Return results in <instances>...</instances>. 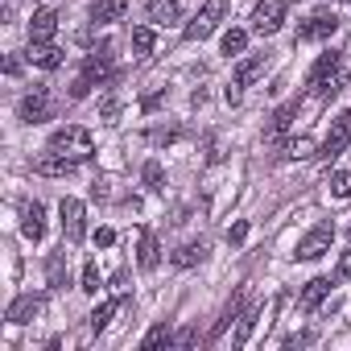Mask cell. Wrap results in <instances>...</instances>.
<instances>
[{"mask_svg": "<svg viewBox=\"0 0 351 351\" xmlns=\"http://www.w3.org/2000/svg\"><path fill=\"white\" fill-rule=\"evenodd\" d=\"M58 29V13L54 9H38L34 21H29V42H50Z\"/></svg>", "mask_w": 351, "mask_h": 351, "instance_id": "9a60e30c", "label": "cell"}, {"mask_svg": "<svg viewBox=\"0 0 351 351\" xmlns=\"http://www.w3.org/2000/svg\"><path fill=\"white\" fill-rule=\"evenodd\" d=\"M326 293H330V281H326V277H314V281H306V289H302V298H298V310H302V314L318 310Z\"/></svg>", "mask_w": 351, "mask_h": 351, "instance_id": "e0dca14e", "label": "cell"}, {"mask_svg": "<svg viewBox=\"0 0 351 351\" xmlns=\"http://www.w3.org/2000/svg\"><path fill=\"white\" fill-rule=\"evenodd\" d=\"M29 62H38L42 71H58L62 66V50L54 42H29Z\"/></svg>", "mask_w": 351, "mask_h": 351, "instance_id": "2e32d148", "label": "cell"}, {"mask_svg": "<svg viewBox=\"0 0 351 351\" xmlns=\"http://www.w3.org/2000/svg\"><path fill=\"white\" fill-rule=\"evenodd\" d=\"M244 46H248V34H244V29H228V34H223V54H228V58L244 54Z\"/></svg>", "mask_w": 351, "mask_h": 351, "instance_id": "4316f807", "label": "cell"}, {"mask_svg": "<svg viewBox=\"0 0 351 351\" xmlns=\"http://www.w3.org/2000/svg\"><path fill=\"white\" fill-rule=\"evenodd\" d=\"M112 244H116V232L112 228H99L95 232V248H112Z\"/></svg>", "mask_w": 351, "mask_h": 351, "instance_id": "e575fe53", "label": "cell"}, {"mask_svg": "<svg viewBox=\"0 0 351 351\" xmlns=\"http://www.w3.org/2000/svg\"><path fill=\"white\" fill-rule=\"evenodd\" d=\"M289 157H314V141L310 136H293L289 141Z\"/></svg>", "mask_w": 351, "mask_h": 351, "instance_id": "d6a6232c", "label": "cell"}, {"mask_svg": "<svg viewBox=\"0 0 351 351\" xmlns=\"http://www.w3.org/2000/svg\"><path fill=\"white\" fill-rule=\"evenodd\" d=\"M83 293H99V265L95 261H87L83 265V285H79Z\"/></svg>", "mask_w": 351, "mask_h": 351, "instance_id": "4dcf8cb0", "label": "cell"}, {"mask_svg": "<svg viewBox=\"0 0 351 351\" xmlns=\"http://www.w3.org/2000/svg\"><path fill=\"white\" fill-rule=\"evenodd\" d=\"M17 116H21L25 124H42V120L50 116V91H46V87H34V91H29V95L21 99Z\"/></svg>", "mask_w": 351, "mask_h": 351, "instance_id": "ba28073f", "label": "cell"}, {"mask_svg": "<svg viewBox=\"0 0 351 351\" xmlns=\"http://www.w3.org/2000/svg\"><path fill=\"white\" fill-rule=\"evenodd\" d=\"M21 232H25V240H42L46 236V207L42 203H25L21 207Z\"/></svg>", "mask_w": 351, "mask_h": 351, "instance_id": "4fadbf2b", "label": "cell"}, {"mask_svg": "<svg viewBox=\"0 0 351 351\" xmlns=\"http://www.w3.org/2000/svg\"><path fill=\"white\" fill-rule=\"evenodd\" d=\"M265 62H269L265 54H252V58H244V62L236 66V75H232V79H236L240 87H248V83H256V79L265 75Z\"/></svg>", "mask_w": 351, "mask_h": 351, "instance_id": "d6986e66", "label": "cell"}, {"mask_svg": "<svg viewBox=\"0 0 351 351\" xmlns=\"http://www.w3.org/2000/svg\"><path fill=\"white\" fill-rule=\"evenodd\" d=\"M120 306H124V298H104V302H99V306L91 310V330H104V326L112 322V314H116Z\"/></svg>", "mask_w": 351, "mask_h": 351, "instance_id": "7402d4cb", "label": "cell"}, {"mask_svg": "<svg viewBox=\"0 0 351 351\" xmlns=\"http://www.w3.org/2000/svg\"><path fill=\"white\" fill-rule=\"evenodd\" d=\"M120 17H124V0H95L91 5V21L95 25H112Z\"/></svg>", "mask_w": 351, "mask_h": 351, "instance_id": "ac0fdd59", "label": "cell"}, {"mask_svg": "<svg viewBox=\"0 0 351 351\" xmlns=\"http://www.w3.org/2000/svg\"><path fill=\"white\" fill-rule=\"evenodd\" d=\"M157 104H161V91H153V95H145V104H141V108L149 112V108H157Z\"/></svg>", "mask_w": 351, "mask_h": 351, "instance_id": "74e56055", "label": "cell"}, {"mask_svg": "<svg viewBox=\"0 0 351 351\" xmlns=\"http://www.w3.org/2000/svg\"><path fill=\"white\" fill-rule=\"evenodd\" d=\"M261 318H265V306H252V310H244V314H240V322H236V335H232V347H248V339L256 335V326H261Z\"/></svg>", "mask_w": 351, "mask_h": 351, "instance_id": "5bb4252c", "label": "cell"}, {"mask_svg": "<svg viewBox=\"0 0 351 351\" xmlns=\"http://www.w3.org/2000/svg\"><path fill=\"white\" fill-rule=\"evenodd\" d=\"M244 240H248V223L240 219V223H232V228H228V244H244Z\"/></svg>", "mask_w": 351, "mask_h": 351, "instance_id": "836d02e7", "label": "cell"}, {"mask_svg": "<svg viewBox=\"0 0 351 351\" xmlns=\"http://www.w3.org/2000/svg\"><path fill=\"white\" fill-rule=\"evenodd\" d=\"M347 277H351V252L339 256V281H347Z\"/></svg>", "mask_w": 351, "mask_h": 351, "instance_id": "d590c367", "label": "cell"}, {"mask_svg": "<svg viewBox=\"0 0 351 351\" xmlns=\"http://www.w3.org/2000/svg\"><path fill=\"white\" fill-rule=\"evenodd\" d=\"M223 95H228V104H240V83H236V79H232V87H228V91H223Z\"/></svg>", "mask_w": 351, "mask_h": 351, "instance_id": "8d00e7d4", "label": "cell"}, {"mask_svg": "<svg viewBox=\"0 0 351 351\" xmlns=\"http://www.w3.org/2000/svg\"><path fill=\"white\" fill-rule=\"evenodd\" d=\"M120 112H124V104H120V99H112V95L99 104V116H104L108 124H116V120H120Z\"/></svg>", "mask_w": 351, "mask_h": 351, "instance_id": "1f68e13d", "label": "cell"}, {"mask_svg": "<svg viewBox=\"0 0 351 351\" xmlns=\"http://www.w3.org/2000/svg\"><path fill=\"white\" fill-rule=\"evenodd\" d=\"M157 261H161L157 236H153V232H141V252H136V265H141V269H157Z\"/></svg>", "mask_w": 351, "mask_h": 351, "instance_id": "44dd1931", "label": "cell"}, {"mask_svg": "<svg viewBox=\"0 0 351 351\" xmlns=\"http://www.w3.org/2000/svg\"><path fill=\"white\" fill-rule=\"evenodd\" d=\"M207 256V244H182L178 252H173V265L178 269H191V265H199Z\"/></svg>", "mask_w": 351, "mask_h": 351, "instance_id": "d4e9b609", "label": "cell"}, {"mask_svg": "<svg viewBox=\"0 0 351 351\" xmlns=\"http://www.w3.org/2000/svg\"><path fill=\"white\" fill-rule=\"evenodd\" d=\"M145 186H149L153 195H161V191H165V173H161V165H157V161H149V165H145Z\"/></svg>", "mask_w": 351, "mask_h": 351, "instance_id": "f546056e", "label": "cell"}, {"mask_svg": "<svg viewBox=\"0 0 351 351\" xmlns=\"http://www.w3.org/2000/svg\"><path fill=\"white\" fill-rule=\"evenodd\" d=\"M339 29V17L335 13H314L310 21L298 25V42H318V38H330Z\"/></svg>", "mask_w": 351, "mask_h": 351, "instance_id": "8fae6325", "label": "cell"}, {"mask_svg": "<svg viewBox=\"0 0 351 351\" xmlns=\"http://www.w3.org/2000/svg\"><path fill=\"white\" fill-rule=\"evenodd\" d=\"M178 0H149V21L157 25H169V21H178Z\"/></svg>", "mask_w": 351, "mask_h": 351, "instance_id": "ffe728a7", "label": "cell"}, {"mask_svg": "<svg viewBox=\"0 0 351 351\" xmlns=\"http://www.w3.org/2000/svg\"><path fill=\"white\" fill-rule=\"evenodd\" d=\"M223 13H228V0H207V5L195 13V21L182 29V38H186V42H203V38H211L215 25L223 21Z\"/></svg>", "mask_w": 351, "mask_h": 351, "instance_id": "277c9868", "label": "cell"}, {"mask_svg": "<svg viewBox=\"0 0 351 351\" xmlns=\"http://www.w3.org/2000/svg\"><path fill=\"white\" fill-rule=\"evenodd\" d=\"M293 9V0H261V5L252 9V29L261 38H273L281 25H285V13Z\"/></svg>", "mask_w": 351, "mask_h": 351, "instance_id": "3957f363", "label": "cell"}, {"mask_svg": "<svg viewBox=\"0 0 351 351\" xmlns=\"http://www.w3.org/2000/svg\"><path fill=\"white\" fill-rule=\"evenodd\" d=\"M347 5H351V0H347Z\"/></svg>", "mask_w": 351, "mask_h": 351, "instance_id": "f35d334b", "label": "cell"}, {"mask_svg": "<svg viewBox=\"0 0 351 351\" xmlns=\"http://www.w3.org/2000/svg\"><path fill=\"white\" fill-rule=\"evenodd\" d=\"M306 87H310L314 95H335V91H339V50L318 54V62H314L310 75H306Z\"/></svg>", "mask_w": 351, "mask_h": 351, "instance_id": "7a4b0ae2", "label": "cell"}, {"mask_svg": "<svg viewBox=\"0 0 351 351\" xmlns=\"http://www.w3.org/2000/svg\"><path fill=\"white\" fill-rule=\"evenodd\" d=\"M75 157H62V153H42L38 161H34V173H42V178H66V173H75Z\"/></svg>", "mask_w": 351, "mask_h": 351, "instance_id": "30bf717a", "label": "cell"}, {"mask_svg": "<svg viewBox=\"0 0 351 351\" xmlns=\"http://www.w3.org/2000/svg\"><path fill=\"white\" fill-rule=\"evenodd\" d=\"M330 195L335 199H351V173L347 169H335L330 173Z\"/></svg>", "mask_w": 351, "mask_h": 351, "instance_id": "f1b7e54d", "label": "cell"}, {"mask_svg": "<svg viewBox=\"0 0 351 351\" xmlns=\"http://www.w3.org/2000/svg\"><path fill=\"white\" fill-rule=\"evenodd\" d=\"M58 215H62V236H66L71 244H79V240H83V232H87V228H83V215H87V211H83V203H79V199H62Z\"/></svg>", "mask_w": 351, "mask_h": 351, "instance_id": "9c48e42d", "label": "cell"}, {"mask_svg": "<svg viewBox=\"0 0 351 351\" xmlns=\"http://www.w3.org/2000/svg\"><path fill=\"white\" fill-rule=\"evenodd\" d=\"M42 310H46V293H21V298H13V302H9L5 318H9L13 326H25V322H34Z\"/></svg>", "mask_w": 351, "mask_h": 351, "instance_id": "8992f818", "label": "cell"}, {"mask_svg": "<svg viewBox=\"0 0 351 351\" xmlns=\"http://www.w3.org/2000/svg\"><path fill=\"white\" fill-rule=\"evenodd\" d=\"M153 46H157V34H153L149 25H136V29H132V50H136V58L153 54Z\"/></svg>", "mask_w": 351, "mask_h": 351, "instance_id": "484cf974", "label": "cell"}, {"mask_svg": "<svg viewBox=\"0 0 351 351\" xmlns=\"http://www.w3.org/2000/svg\"><path fill=\"white\" fill-rule=\"evenodd\" d=\"M330 244H335V223L322 219V223H314V228L298 240V252H293V256H298V261H318V256L330 252Z\"/></svg>", "mask_w": 351, "mask_h": 351, "instance_id": "5b68a950", "label": "cell"}, {"mask_svg": "<svg viewBox=\"0 0 351 351\" xmlns=\"http://www.w3.org/2000/svg\"><path fill=\"white\" fill-rule=\"evenodd\" d=\"M50 149H54V153H62V157H75V161H87V157L95 153L91 132H87V128H79V124L54 128V132H50Z\"/></svg>", "mask_w": 351, "mask_h": 351, "instance_id": "6da1fadb", "label": "cell"}, {"mask_svg": "<svg viewBox=\"0 0 351 351\" xmlns=\"http://www.w3.org/2000/svg\"><path fill=\"white\" fill-rule=\"evenodd\" d=\"M46 277H50V285H62V277H66V252H54L46 261Z\"/></svg>", "mask_w": 351, "mask_h": 351, "instance_id": "83f0119b", "label": "cell"}, {"mask_svg": "<svg viewBox=\"0 0 351 351\" xmlns=\"http://www.w3.org/2000/svg\"><path fill=\"white\" fill-rule=\"evenodd\" d=\"M347 145H351V112H339V116L330 120L326 141H322V157H326V161H335Z\"/></svg>", "mask_w": 351, "mask_h": 351, "instance_id": "52a82bcc", "label": "cell"}, {"mask_svg": "<svg viewBox=\"0 0 351 351\" xmlns=\"http://www.w3.org/2000/svg\"><path fill=\"white\" fill-rule=\"evenodd\" d=\"M293 116H298V104H285V108H277V116H273V124H269V141L285 136V132H289V124H293Z\"/></svg>", "mask_w": 351, "mask_h": 351, "instance_id": "603a6c76", "label": "cell"}, {"mask_svg": "<svg viewBox=\"0 0 351 351\" xmlns=\"http://www.w3.org/2000/svg\"><path fill=\"white\" fill-rule=\"evenodd\" d=\"M157 347H173V330L161 322V326H153L145 339H141V351H157Z\"/></svg>", "mask_w": 351, "mask_h": 351, "instance_id": "cb8c5ba5", "label": "cell"}, {"mask_svg": "<svg viewBox=\"0 0 351 351\" xmlns=\"http://www.w3.org/2000/svg\"><path fill=\"white\" fill-rule=\"evenodd\" d=\"M108 75H112V46H99V50H91V54H87V62H83V75H79V79L95 83V79H108Z\"/></svg>", "mask_w": 351, "mask_h": 351, "instance_id": "7c38bea8", "label": "cell"}]
</instances>
